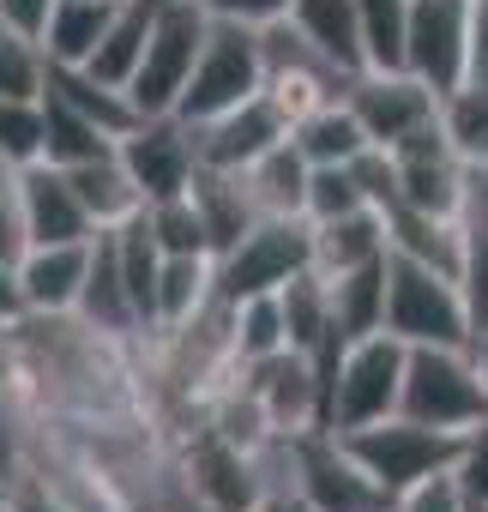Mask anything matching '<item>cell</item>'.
<instances>
[{"mask_svg": "<svg viewBox=\"0 0 488 512\" xmlns=\"http://www.w3.org/2000/svg\"><path fill=\"white\" fill-rule=\"evenodd\" d=\"M392 512H470V500H464L458 476H452V470H440V476L416 482L410 494H398V500H392Z\"/></svg>", "mask_w": 488, "mask_h": 512, "instance_id": "7bdbcfd3", "label": "cell"}, {"mask_svg": "<svg viewBox=\"0 0 488 512\" xmlns=\"http://www.w3.org/2000/svg\"><path fill=\"white\" fill-rule=\"evenodd\" d=\"M115 157L133 175V187H139L145 205L151 199H169V193H187L193 187V169H199L193 133L175 115H139V127L115 139Z\"/></svg>", "mask_w": 488, "mask_h": 512, "instance_id": "5bb4252c", "label": "cell"}, {"mask_svg": "<svg viewBox=\"0 0 488 512\" xmlns=\"http://www.w3.org/2000/svg\"><path fill=\"white\" fill-rule=\"evenodd\" d=\"M404 73H416L440 97L470 79V0H410Z\"/></svg>", "mask_w": 488, "mask_h": 512, "instance_id": "8fae6325", "label": "cell"}, {"mask_svg": "<svg viewBox=\"0 0 488 512\" xmlns=\"http://www.w3.org/2000/svg\"><path fill=\"white\" fill-rule=\"evenodd\" d=\"M308 229H314V272L320 278H344V272H362V266L386 260V217L374 205L308 223Z\"/></svg>", "mask_w": 488, "mask_h": 512, "instance_id": "44dd1931", "label": "cell"}, {"mask_svg": "<svg viewBox=\"0 0 488 512\" xmlns=\"http://www.w3.org/2000/svg\"><path fill=\"white\" fill-rule=\"evenodd\" d=\"M290 488L314 512H392V494L350 458L332 428L290 434Z\"/></svg>", "mask_w": 488, "mask_h": 512, "instance_id": "ba28073f", "label": "cell"}, {"mask_svg": "<svg viewBox=\"0 0 488 512\" xmlns=\"http://www.w3.org/2000/svg\"><path fill=\"white\" fill-rule=\"evenodd\" d=\"M386 332L398 344H464L470 314H464L458 278L416 266L404 253H386Z\"/></svg>", "mask_w": 488, "mask_h": 512, "instance_id": "52a82bcc", "label": "cell"}, {"mask_svg": "<svg viewBox=\"0 0 488 512\" xmlns=\"http://www.w3.org/2000/svg\"><path fill=\"white\" fill-rule=\"evenodd\" d=\"M193 205H199V223H205V241H211V260L223 247H235L241 235H248L254 223H260V211H254V199H248V187H241V175L235 169H193Z\"/></svg>", "mask_w": 488, "mask_h": 512, "instance_id": "603a6c76", "label": "cell"}, {"mask_svg": "<svg viewBox=\"0 0 488 512\" xmlns=\"http://www.w3.org/2000/svg\"><path fill=\"white\" fill-rule=\"evenodd\" d=\"M151 19H157V0H115V13L97 37V49L85 55V73L103 79V85H133L139 61H145V37H151Z\"/></svg>", "mask_w": 488, "mask_h": 512, "instance_id": "7402d4cb", "label": "cell"}, {"mask_svg": "<svg viewBox=\"0 0 488 512\" xmlns=\"http://www.w3.org/2000/svg\"><path fill=\"white\" fill-rule=\"evenodd\" d=\"M470 85H482V91H488V55H482L476 67H470Z\"/></svg>", "mask_w": 488, "mask_h": 512, "instance_id": "f5cc1de1", "label": "cell"}, {"mask_svg": "<svg viewBox=\"0 0 488 512\" xmlns=\"http://www.w3.org/2000/svg\"><path fill=\"white\" fill-rule=\"evenodd\" d=\"M398 410L428 422V428L470 434L488 416V392H482V380L470 368V350L464 344H410Z\"/></svg>", "mask_w": 488, "mask_h": 512, "instance_id": "3957f363", "label": "cell"}, {"mask_svg": "<svg viewBox=\"0 0 488 512\" xmlns=\"http://www.w3.org/2000/svg\"><path fill=\"white\" fill-rule=\"evenodd\" d=\"M326 296H332V326L338 338H368V332H386V260L362 266V272H344V278H326Z\"/></svg>", "mask_w": 488, "mask_h": 512, "instance_id": "f1b7e54d", "label": "cell"}, {"mask_svg": "<svg viewBox=\"0 0 488 512\" xmlns=\"http://www.w3.org/2000/svg\"><path fill=\"white\" fill-rule=\"evenodd\" d=\"M19 205H25V229H31V247L37 241H91L97 229H91V217H85V205H79V193H73V181H67V169H55V163H25L19 169Z\"/></svg>", "mask_w": 488, "mask_h": 512, "instance_id": "e0dca14e", "label": "cell"}, {"mask_svg": "<svg viewBox=\"0 0 488 512\" xmlns=\"http://www.w3.org/2000/svg\"><path fill=\"white\" fill-rule=\"evenodd\" d=\"M404 356H410V344H398L392 332L350 338L326 374V428L350 434V428L392 416L398 392H404Z\"/></svg>", "mask_w": 488, "mask_h": 512, "instance_id": "6da1fadb", "label": "cell"}, {"mask_svg": "<svg viewBox=\"0 0 488 512\" xmlns=\"http://www.w3.org/2000/svg\"><path fill=\"white\" fill-rule=\"evenodd\" d=\"M211 37V7L205 0H157V19H151V37H145V61L127 85L133 109L139 115H169L199 49Z\"/></svg>", "mask_w": 488, "mask_h": 512, "instance_id": "8992f818", "label": "cell"}, {"mask_svg": "<svg viewBox=\"0 0 488 512\" xmlns=\"http://www.w3.org/2000/svg\"><path fill=\"white\" fill-rule=\"evenodd\" d=\"M109 13H115V0H55L49 31H43V55H49V67H85V55L97 49Z\"/></svg>", "mask_w": 488, "mask_h": 512, "instance_id": "4dcf8cb0", "label": "cell"}, {"mask_svg": "<svg viewBox=\"0 0 488 512\" xmlns=\"http://www.w3.org/2000/svg\"><path fill=\"white\" fill-rule=\"evenodd\" d=\"M434 121H440L446 145L458 151V163H488V91L482 85L464 79L458 91H446L440 109H434Z\"/></svg>", "mask_w": 488, "mask_h": 512, "instance_id": "d6a6232c", "label": "cell"}, {"mask_svg": "<svg viewBox=\"0 0 488 512\" xmlns=\"http://www.w3.org/2000/svg\"><path fill=\"white\" fill-rule=\"evenodd\" d=\"M0 512H67V500L31 464H19L13 476H0Z\"/></svg>", "mask_w": 488, "mask_h": 512, "instance_id": "60d3db41", "label": "cell"}, {"mask_svg": "<svg viewBox=\"0 0 488 512\" xmlns=\"http://www.w3.org/2000/svg\"><path fill=\"white\" fill-rule=\"evenodd\" d=\"M470 512H488V506H470Z\"/></svg>", "mask_w": 488, "mask_h": 512, "instance_id": "11a10c76", "label": "cell"}, {"mask_svg": "<svg viewBox=\"0 0 488 512\" xmlns=\"http://www.w3.org/2000/svg\"><path fill=\"white\" fill-rule=\"evenodd\" d=\"M49 91H55L67 109H79L85 121H97L109 139H121V133H133V127H139V109H133V97H127L121 85H103V79H91L85 67H49Z\"/></svg>", "mask_w": 488, "mask_h": 512, "instance_id": "83f0119b", "label": "cell"}, {"mask_svg": "<svg viewBox=\"0 0 488 512\" xmlns=\"http://www.w3.org/2000/svg\"><path fill=\"white\" fill-rule=\"evenodd\" d=\"M145 229L163 253H211L205 241V223H199V205L193 193H169V199H151L145 205Z\"/></svg>", "mask_w": 488, "mask_h": 512, "instance_id": "e575fe53", "label": "cell"}, {"mask_svg": "<svg viewBox=\"0 0 488 512\" xmlns=\"http://www.w3.org/2000/svg\"><path fill=\"white\" fill-rule=\"evenodd\" d=\"M211 296H217L211 253H163V266H157V314H151V332H169V326L193 320Z\"/></svg>", "mask_w": 488, "mask_h": 512, "instance_id": "d4e9b609", "label": "cell"}, {"mask_svg": "<svg viewBox=\"0 0 488 512\" xmlns=\"http://www.w3.org/2000/svg\"><path fill=\"white\" fill-rule=\"evenodd\" d=\"M260 55H266V97L290 115V127L308 115V109H320V103H332V97H344L350 91V79L356 73H344L332 55H320L290 19H278V25H266L260 31Z\"/></svg>", "mask_w": 488, "mask_h": 512, "instance_id": "30bf717a", "label": "cell"}, {"mask_svg": "<svg viewBox=\"0 0 488 512\" xmlns=\"http://www.w3.org/2000/svg\"><path fill=\"white\" fill-rule=\"evenodd\" d=\"M211 19H229V25H248V31H266L278 19H290V0H205Z\"/></svg>", "mask_w": 488, "mask_h": 512, "instance_id": "f6af8a7d", "label": "cell"}, {"mask_svg": "<svg viewBox=\"0 0 488 512\" xmlns=\"http://www.w3.org/2000/svg\"><path fill=\"white\" fill-rule=\"evenodd\" d=\"M464 229H488V163H464V199H458Z\"/></svg>", "mask_w": 488, "mask_h": 512, "instance_id": "7dc6e473", "label": "cell"}, {"mask_svg": "<svg viewBox=\"0 0 488 512\" xmlns=\"http://www.w3.org/2000/svg\"><path fill=\"white\" fill-rule=\"evenodd\" d=\"M229 308H235V356H241V362H266V356L290 350L278 290H266V296H241V302H229Z\"/></svg>", "mask_w": 488, "mask_h": 512, "instance_id": "836d02e7", "label": "cell"}, {"mask_svg": "<svg viewBox=\"0 0 488 512\" xmlns=\"http://www.w3.org/2000/svg\"><path fill=\"white\" fill-rule=\"evenodd\" d=\"M464 350H470V368H476V380H482V392H488V326H476V332L464 338Z\"/></svg>", "mask_w": 488, "mask_h": 512, "instance_id": "816d5d0a", "label": "cell"}, {"mask_svg": "<svg viewBox=\"0 0 488 512\" xmlns=\"http://www.w3.org/2000/svg\"><path fill=\"white\" fill-rule=\"evenodd\" d=\"M67 181H73V193H79V205H85V217H91V229H121L145 199H139V187H133V175L121 169V157L109 151V157H91V163H73L67 169Z\"/></svg>", "mask_w": 488, "mask_h": 512, "instance_id": "484cf974", "label": "cell"}, {"mask_svg": "<svg viewBox=\"0 0 488 512\" xmlns=\"http://www.w3.org/2000/svg\"><path fill=\"white\" fill-rule=\"evenodd\" d=\"M13 175H19V169H13L7 157H0V187H13Z\"/></svg>", "mask_w": 488, "mask_h": 512, "instance_id": "db71d44e", "label": "cell"}, {"mask_svg": "<svg viewBox=\"0 0 488 512\" xmlns=\"http://www.w3.org/2000/svg\"><path fill=\"white\" fill-rule=\"evenodd\" d=\"M404 13H410V0H356L368 67H404Z\"/></svg>", "mask_w": 488, "mask_h": 512, "instance_id": "d590c367", "label": "cell"}, {"mask_svg": "<svg viewBox=\"0 0 488 512\" xmlns=\"http://www.w3.org/2000/svg\"><path fill=\"white\" fill-rule=\"evenodd\" d=\"M85 260H91V241H37L19 260L25 314H73L85 290Z\"/></svg>", "mask_w": 488, "mask_h": 512, "instance_id": "ac0fdd59", "label": "cell"}, {"mask_svg": "<svg viewBox=\"0 0 488 512\" xmlns=\"http://www.w3.org/2000/svg\"><path fill=\"white\" fill-rule=\"evenodd\" d=\"M175 470L181 482L211 506V512H248L260 494H266V476H260V458L229 446L217 428H205L199 416L175 428Z\"/></svg>", "mask_w": 488, "mask_h": 512, "instance_id": "9c48e42d", "label": "cell"}, {"mask_svg": "<svg viewBox=\"0 0 488 512\" xmlns=\"http://www.w3.org/2000/svg\"><path fill=\"white\" fill-rule=\"evenodd\" d=\"M13 320H25V290H19V266L0 260V332H7Z\"/></svg>", "mask_w": 488, "mask_h": 512, "instance_id": "c3c4849f", "label": "cell"}, {"mask_svg": "<svg viewBox=\"0 0 488 512\" xmlns=\"http://www.w3.org/2000/svg\"><path fill=\"white\" fill-rule=\"evenodd\" d=\"M43 91H49V55H43V43H31L19 31H0V97L43 103Z\"/></svg>", "mask_w": 488, "mask_h": 512, "instance_id": "8d00e7d4", "label": "cell"}, {"mask_svg": "<svg viewBox=\"0 0 488 512\" xmlns=\"http://www.w3.org/2000/svg\"><path fill=\"white\" fill-rule=\"evenodd\" d=\"M254 91H266L260 31L211 19V37H205V49H199V61H193V73H187V85H181V97H175L169 115L193 127V121H211V115L235 109L241 97H254Z\"/></svg>", "mask_w": 488, "mask_h": 512, "instance_id": "277c9868", "label": "cell"}, {"mask_svg": "<svg viewBox=\"0 0 488 512\" xmlns=\"http://www.w3.org/2000/svg\"><path fill=\"white\" fill-rule=\"evenodd\" d=\"M290 25L320 49L332 55L344 73H362L368 55H362V25H356V0H290Z\"/></svg>", "mask_w": 488, "mask_h": 512, "instance_id": "4316f807", "label": "cell"}, {"mask_svg": "<svg viewBox=\"0 0 488 512\" xmlns=\"http://www.w3.org/2000/svg\"><path fill=\"white\" fill-rule=\"evenodd\" d=\"M452 476H458V488H464V500H470V506H488V416L464 434Z\"/></svg>", "mask_w": 488, "mask_h": 512, "instance_id": "b9f144b4", "label": "cell"}, {"mask_svg": "<svg viewBox=\"0 0 488 512\" xmlns=\"http://www.w3.org/2000/svg\"><path fill=\"white\" fill-rule=\"evenodd\" d=\"M362 205H368V193L350 175V163L308 169V199H302V217L308 223H326V217H344V211H362Z\"/></svg>", "mask_w": 488, "mask_h": 512, "instance_id": "74e56055", "label": "cell"}, {"mask_svg": "<svg viewBox=\"0 0 488 512\" xmlns=\"http://www.w3.org/2000/svg\"><path fill=\"white\" fill-rule=\"evenodd\" d=\"M488 55V0H470V67Z\"/></svg>", "mask_w": 488, "mask_h": 512, "instance_id": "f907efd6", "label": "cell"}, {"mask_svg": "<svg viewBox=\"0 0 488 512\" xmlns=\"http://www.w3.org/2000/svg\"><path fill=\"white\" fill-rule=\"evenodd\" d=\"M109 151H115V139H109L97 121H85V115H79V109H67L55 91H43V163L73 169V163L109 157Z\"/></svg>", "mask_w": 488, "mask_h": 512, "instance_id": "1f68e13d", "label": "cell"}, {"mask_svg": "<svg viewBox=\"0 0 488 512\" xmlns=\"http://www.w3.org/2000/svg\"><path fill=\"white\" fill-rule=\"evenodd\" d=\"M308 157L296 151V139H278L266 157H254L248 169H235L241 187H248L254 211L260 217H302V199H308Z\"/></svg>", "mask_w": 488, "mask_h": 512, "instance_id": "cb8c5ba5", "label": "cell"}, {"mask_svg": "<svg viewBox=\"0 0 488 512\" xmlns=\"http://www.w3.org/2000/svg\"><path fill=\"white\" fill-rule=\"evenodd\" d=\"M79 320H91L97 332H115V338H145L139 332V314H133V296H127V278H121V260H115V229H97L91 235V260H85V290H79Z\"/></svg>", "mask_w": 488, "mask_h": 512, "instance_id": "ffe728a7", "label": "cell"}, {"mask_svg": "<svg viewBox=\"0 0 488 512\" xmlns=\"http://www.w3.org/2000/svg\"><path fill=\"white\" fill-rule=\"evenodd\" d=\"M308 266H314V229H308V217H260L235 247H223L217 260H211L223 302L284 290Z\"/></svg>", "mask_w": 488, "mask_h": 512, "instance_id": "5b68a950", "label": "cell"}, {"mask_svg": "<svg viewBox=\"0 0 488 512\" xmlns=\"http://www.w3.org/2000/svg\"><path fill=\"white\" fill-rule=\"evenodd\" d=\"M344 103H350L356 127L368 133V145L386 151V145H398L404 133H416V127L434 121L440 91H428V85H422L416 73H404V67H362V73L350 79Z\"/></svg>", "mask_w": 488, "mask_h": 512, "instance_id": "4fadbf2b", "label": "cell"}, {"mask_svg": "<svg viewBox=\"0 0 488 512\" xmlns=\"http://www.w3.org/2000/svg\"><path fill=\"white\" fill-rule=\"evenodd\" d=\"M49 13H55V0H0V31H19V37L43 43Z\"/></svg>", "mask_w": 488, "mask_h": 512, "instance_id": "bcb514c9", "label": "cell"}, {"mask_svg": "<svg viewBox=\"0 0 488 512\" xmlns=\"http://www.w3.org/2000/svg\"><path fill=\"white\" fill-rule=\"evenodd\" d=\"M0 157H7L13 169L43 157V103L0 97Z\"/></svg>", "mask_w": 488, "mask_h": 512, "instance_id": "f35d334b", "label": "cell"}, {"mask_svg": "<svg viewBox=\"0 0 488 512\" xmlns=\"http://www.w3.org/2000/svg\"><path fill=\"white\" fill-rule=\"evenodd\" d=\"M458 296L470 314V332L488 326V229H464V260H458Z\"/></svg>", "mask_w": 488, "mask_h": 512, "instance_id": "ab89813d", "label": "cell"}, {"mask_svg": "<svg viewBox=\"0 0 488 512\" xmlns=\"http://www.w3.org/2000/svg\"><path fill=\"white\" fill-rule=\"evenodd\" d=\"M338 440L350 446V458H356L392 500L410 494L416 482L452 470V464H458V446H464V434L428 428V422H416V416H404V410H392V416H380V422H368V428H350V434H338Z\"/></svg>", "mask_w": 488, "mask_h": 512, "instance_id": "7a4b0ae2", "label": "cell"}, {"mask_svg": "<svg viewBox=\"0 0 488 512\" xmlns=\"http://www.w3.org/2000/svg\"><path fill=\"white\" fill-rule=\"evenodd\" d=\"M248 512H314V506H308V500H302L296 488H266V494H260V500H254Z\"/></svg>", "mask_w": 488, "mask_h": 512, "instance_id": "681fc988", "label": "cell"}, {"mask_svg": "<svg viewBox=\"0 0 488 512\" xmlns=\"http://www.w3.org/2000/svg\"><path fill=\"white\" fill-rule=\"evenodd\" d=\"M241 380H248L272 434L326 428V368L308 350H278L266 362H241Z\"/></svg>", "mask_w": 488, "mask_h": 512, "instance_id": "7c38bea8", "label": "cell"}, {"mask_svg": "<svg viewBox=\"0 0 488 512\" xmlns=\"http://www.w3.org/2000/svg\"><path fill=\"white\" fill-rule=\"evenodd\" d=\"M19 181V175H13ZM31 253V229H25V205H19V187H0V260L19 266Z\"/></svg>", "mask_w": 488, "mask_h": 512, "instance_id": "ee69618b", "label": "cell"}, {"mask_svg": "<svg viewBox=\"0 0 488 512\" xmlns=\"http://www.w3.org/2000/svg\"><path fill=\"white\" fill-rule=\"evenodd\" d=\"M380 217H386V253H404L416 266L458 278V260H464V223L458 217H434V211H416L404 199L380 205Z\"/></svg>", "mask_w": 488, "mask_h": 512, "instance_id": "d6986e66", "label": "cell"}, {"mask_svg": "<svg viewBox=\"0 0 488 512\" xmlns=\"http://www.w3.org/2000/svg\"><path fill=\"white\" fill-rule=\"evenodd\" d=\"M290 139H296V151H302L314 169H326V163H350L356 151H368V133L356 127V115H350V103H344V97H332V103L308 109V115L290 127Z\"/></svg>", "mask_w": 488, "mask_h": 512, "instance_id": "f546056e", "label": "cell"}, {"mask_svg": "<svg viewBox=\"0 0 488 512\" xmlns=\"http://www.w3.org/2000/svg\"><path fill=\"white\" fill-rule=\"evenodd\" d=\"M386 157H392V175H398V193H392V199H404V205H416V211H434V217H458L464 163H458V151L446 145L440 121L404 133L398 145H386ZM392 199H386V205H392Z\"/></svg>", "mask_w": 488, "mask_h": 512, "instance_id": "9a60e30c", "label": "cell"}, {"mask_svg": "<svg viewBox=\"0 0 488 512\" xmlns=\"http://www.w3.org/2000/svg\"><path fill=\"white\" fill-rule=\"evenodd\" d=\"M187 133H193L199 169H248V163L266 157L278 139H290V115H284L266 91H254V97H241L235 109H223V115H211V121H193Z\"/></svg>", "mask_w": 488, "mask_h": 512, "instance_id": "2e32d148", "label": "cell"}]
</instances>
